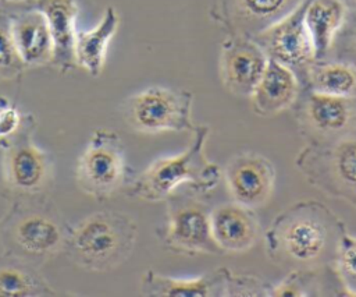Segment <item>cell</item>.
Instances as JSON below:
<instances>
[{"instance_id": "6da1fadb", "label": "cell", "mask_w": 356, "mask_h": 297, "mask_svg": "<svg viewBox=\"0 0 356 297\" xmlns=\"http://www.w3.org/2000/svg\"><path fill=\"white\" fill-rule=\"evenodd\" d=\"M345 224L324 204L300 201L271 222L264 231L267 257L280 266L318 269L332 265Z\"/></svg>"}, {"instance_id": "7a4b0ae2", "label": "cell", "mask_w": 356, "mask_h": 297, "mask_svg": "<svg viewBox=\"0 0 356 297\" xmlns=\"http://www.w3.org/2000/svg\"><path fill=\"white\" fill-rule=\"evenodd\" d=\"M209 135V125H196L188 148L178 155L153 160L132 178L127 195L150 202L165 201L182 184H189L195 194L213 191L222 178V169L204 153Z\"/></svg>"}, {"instance_id": "3957f363", "label": "cell", "mask_w": 356, "mask_h": 297, "mask_svg": "<svg viewBox=\"0 0 356 297\" xmlns=\"http://www.w3.org/2000/svg\"><path fill=\"white\" fill-rule=\"evenodd\" d=\"M19 198L1 220V241L6 252L39 268L40 264L65 251L71 226L46 198Z\"/></svg>"}, {"instance_id": "277c9868", "label": "cell", "mask_w": 356, "mask_h": 297, "mask_svg": "<svg viewBox=\"0 0 356 297\" xmlns=\"http://www.w3.org/2000/svg\"><path fill=\"white\" fill-rule=\"evenodd\" d=\"M136 237L138 224L129 215L99 211L70 229L65 252L79 268L107 272L131 257Z\"/></svg>"}, {"instance_id": "5b68a950", "label": "cell", "mask_w": 356, "mask_h": 297, "mask_svg": "<svg viewBox=\"0 0 356 297\" xmlns=\"http://www.w3.org/2000/svg\"><path fill=\"white\" fill-rule=\"evenodd\" d=\"M295 167L313 187L356 209V131L327 142H307L295 158Z\"/></svg>"}, {"instance_id": "8992f818", "label": "cell", "mask_w": 356, "mask_h": 297, "mask_svg": "<svg viewBox=\"0 0 356 297\" xmlns=\"http://www.w3.org/2000/svg\"><path fill=\"white\" fill-rule=\"evenodd\" d=\"M196 195L174 191L165 198V222L156 231L159 241L164 250L177 255H222L211 234L210 211Z\"/></svg>"}, {"instance_id": "52a82bcc", "label": "cell", "mask_w": 356, "mask_h": 297, "mask_svg": "<svg viewBox=\"0 0 356 297\" xmlns=\"http://www.w3.org/2000/svg\"><path fill=\"white\" fill-rule=\"evenodd\" d=\"M129 169L125 149L114 130L96 128L76 160L78 187L97 201L107 199L120 191L128 180Z\"/></svg>"}, {"instance_id": "ba28073f", "label": "cell", "mask_w": 356, "mask_h": 297, "mask_svg": "<svg viewBox=\"0 0 356 297\" xmlns=\"http://www.w3.org/2000/svg\"><path fill=\"white\" fill-rule=\"evenodd\" d=\"M192 92L153 85L132 95L124 113L128 125L136 132H192L196 127L192 121Z\"/></svg>"}, {"instance_id": "9c48e42d", "label": "cell", "mask_w": 356, "mask_h": 297, "mask_svg": "<svg viewBox=\"0 0 356 297\" xmlns=\"http://www.w3.org/2000/svg\"><path fill=\"white\" fill-rule=\"evenodd\" d=\"M295 105L298 127L307 142H327L356 131V96H334L307 89Z\"/></svg>"}, {"instance_id": "30bf717a", "label": "cell", "mask_w": 356, "mask_h": 297, "mask_svg": "<svg viewBox=\"0 0 356 297\" xmlns=\"http://www.w3.org/2000/svg\"><path fill=\"white\" fill-rule=\"evenodd\" d=\"M28 130L3 148L1 172L6 185L19 197L43 195L54 174V162L49 152L32 141Z\"/></svg>"}, {"instance_id": "8fae6325", "label": "cell", "mask_w": 356, "mask_h": 297, "mask_svg": "<svg viewBox=\"0 0 356 297\" xmlns=\"http://www.w3.org/2000/svg\"><path fill=\"white\" fill-rule=\"evenodd\" d=\"M309 0L295 10L257 32L252 38L261 46L268 59L289 67L299 78L316 61V53L309 31L305 24V10Z\"/></svg>"}, {"instance_id": "7c38bea8", "label": "cell", "mask_w": 356, "mask_h": 297, "mask_svg": "<svg viewBox=\"0 0 356 297\" xmlns=\"http://www.w3.org/2000/svg\"><path fill=\"white\" fill-rule=\"evenodd\" d=\"M222 178L232 201L256 209L263 206L274 191L275 167L264 155L246 151L227 162Z\"/></svg>"}, {"instance_id": "4fadbf2b", "label": "cell", "mask_w": 356, "mask_h": 297, "mask_svg": "<svg viewBox=\"0 0 356 297\" xmlns=\"http://www.w3.org/2000/svg\"><path fill=\"white\" fill-rule=\"evenodd\" d=\"M268 57L261 46L248 35L232 33L222 45L218 71L222 85L239 98H249L261 78Z\"/></svg>"}, {"instance_id": "5bb4252c", "label": "cell", "mask_w": 356, "mask_h": 297, "mask_svg": "<svg viewBox=\"0 0 356 297\" xmlns=\"http://www.w3.org/2000/svg\"><path fill=\"white\" fill-rule=\"evenodd\" d=\"M210 226L213 238L224 254L246 252L260 236V222L254 209L235 201L210 209Z\"/></svg>"}, {"instance_id": "9a60e30c", "label": "cell", "mask_w": 356, "mask_h": 297, "mask_svg": "<svg viewBox=\"0 0 356 297\" xmlns=\"http://www.w3.org/2000/svg\"><path fill=\"white\" fill-rule=\"evenodd\" d=\"M231 269L218 268L197 277H172L146 271L140 279V291L149 297H228Z\"/></svg>"}, {"instance_id": "2e32d148", "label": "cell", "mask_w": 356, "mask_h": 297, "mask_svg": "<svg viewBox=\"0 0 356 297\" xmlns=\"http://www.w3.org/2000/svg\"><path fill=\"white\" fill-rule=\"evenodd\" d=\"M305 0H220L218 17L234 33L253 36Z\"/></svg>"}, {"instance_id": "e0dca14e", "label": "cell", "mask_w": 356, "mask_h": 297, "mask_svg": "<svg viewBox=\"0 0 356 297\" xmlns=\"http://www.w3.org/2000/svg\"><path fill=\"white\" fill-rule=\"evenodd\" d=\"M299 95L298 75L282 63L268 59L266 70L249 98L252 110L257 116L271 117L292 107Z\"/></svg>"}, {"instance_id": "ac0fdd59", "label": "cell", "mask_w": 356, "mask_h": 297, "mask_svg": "<svg viewBox=\"0 0 356 297\" xmlns=\"http://www.w3.org/2000/svg\"><path fill=\"white\" fill-rule=\"evenodd\" d=\"M10 26L17 53L25 67H39L53 60V39L42 11L28 6L10 17Z\"/></svg>"}, {"instance_id": "d6986e66", "label": "cell", "mask_w": 356, "mask_h": 297, "mask_svg": "<svg viewBox=\"0 0 356 297\" xmlns=\"http://www.w3.org/2000/svg\"><path fill=\"white\" fill-rule=\"evenodd\" d=\"M28 6L38 8L46 17L51 39V64L61 73L70 71L76 66L75 60V21L79 13L75 0H33Z\"/></svg>"}, {"instance_id": "ffe728a7", "label": "cell", "mask_w": 356, "mask_h": 297, "mask_svg": "<svg viewBox=\"0 0 356 297\" xmlns=\"http://www.w3.org/2000/svg\"><path fill=\"white\" fill-rule=\"evenodd\" d=\"M120 26V14L108 6L102 20L88 31H76L75 39V60L76 66L82 67L92 77H99L104 68L110 42Z\"/></svg>"}, {"instance_id": "44dd1931", "label": "cell", "mask_w": 356, "mask_h": 297, "mask_svg": "<svg viewBox=\"0 0 356 297\" xmlns=\"http://www.w3.org/2000/svg\"><path fill=\"white\" fill-rule=\"evenodd\" d=\"M348 18V7L343 0H309L305 10V24L313 42L316 60L324 57L332 49L335 36Z\"/></svg>"}, {"instance_id": "7402d4cb", "label": "cell", "mask_w": 356, "mask_h": 297, "mask_svg": "<svg viewBox=\"0 0 356 297\" xmlns=\"http://www.w3.org/2000/svg\"><path fill=\"white\" fill-rule=\"evenodd\" d=\"M56 291L39 268L13 254L0 255V297H42Z\"/></svg>"}, {"instance_id": "603a6c76", "label": "cell", "mask_w": 356, "mask_h": 297, "mask_svg": "<svg viewBox=\"0 0 356 297\" xmlns=\"http://www.w3.org/2000/svg\"><path fill=\"white\" fill-rule=\"evenodd\" d=\"M310 91L334 95L356 96V66L348 61L316 60L306 73Z\"/></svg>"}, {"instance_id": "cb8c5ba5", "label": "cell", "mask_w": 356, "mask_h": 297, "mask_svg": "<svg viewBox=\"0 0 356 297\" xmlns=\"http://www.w3.org/2000/svg\"><path fill=\"white\" fill-rule=\"evenodd\" d=\"M321 289L317 269H291L280 283L270 286L268 297L323 296Z\"/></svg>"}, {"instance_id": "d4e9b609", "label": "cell", "mask_w": 356, "mask_h": 297, "mask_svg": "<svg viewBox=\"0 0 356 297\" xmlns=\"http://www.w3.org/2000/svg\"><path fill=\"white\" fill-rule=\"evenodd\" d=\"M332 268L345 294L356 296V236L348 233L346 227L339 236Z\"/></svg>"}, {"instance_id": "484cf974", "label": "cell", "mask_w": 356, "mask_h": 297, "mask_svg": "<svg viewBox=\"0 0 356 297\" xmlns=\"http://www.w3.org/2000/svg\"><path fill=\"white\" fill-rule=\"evenodd\" d=\"M28 130H35V119L7 100L0 103V148H6Z\"/></svg>"}, {"instance_id": "4316f807", "label": "cell", "mask_w": 356, "mask_h": 297, "mask_svg": "<svg viewBox=\"0 0 356 297\" xmlns=\"http://www.w3.org/2000/svg\"><path fill=\"white\" fill-rule=\"evenodd\" d=\"M11 35L10 17L0 13V77L13 78L24 70Z\"/></svg>"}, {"instance_id": "83f0119b", "label": "cell", "mask_w": 356, "mask_h": 297, "mask_svg": "<svg viewBox=\"0 0 356 297\" xmlns=\"http://www.w3.org/2000/svg\"><path fill=\"white\" fill-rule=\"evenodd\" d=\"M270 283L253 275H236L231 272L228 282V297L236 296H266L268 297Z\"/></svg>"}, {"instance_id": "f1b7e54d", "label": "cell", "mask_w": 356, "mask_h": 297, "mask_svg": "<svg viewBox=\"0 0 356 297\" xmlns=\"http://www.w3.org/2000/svg\"><path fill=\"white\" fill-rule=\"evenodd\" d=\"M341 31L343 32H338L335 36V39L338 38V54L343 59L342 61L356 66V13L352 15L350 21L346 18Z\"/></svg>"}, {"instance_id": "f546056e", "label": "cell", "mask_w": 356, "mask_h": 297, "mask_svg": "<svg viewBox=\"0 0 356 297\" xmlns=\"http://www.w3.org/2000/svg\"><path fill=\"white\" fill-rule=\"evenodd\" d=\"M343 1H345V4H346L348 10L350 8L353 13H356V0H343Z\"/></svg>"}, {"instance_id": "4dcf8cb0", "label": "cell", "mask_w": 356, "mask_h": 297, "mask_svg": "<svg viewBox=\"0 0 356 297\" xmlns=\"http://www.w3.org/2000/svg\"><path fill=\"white\" fill-rule=\"evenodd\" d=\"M3 1H7V3H31L33 0H3Z\"/></svg>"}]
</instances>
